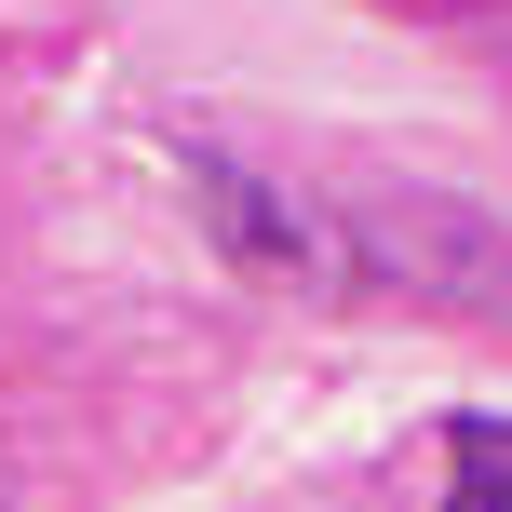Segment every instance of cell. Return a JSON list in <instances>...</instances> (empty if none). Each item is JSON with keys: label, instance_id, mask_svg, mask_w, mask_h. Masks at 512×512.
<instances>
[{"label": "cell", "instance_id": "cell-3", "mask_svg": "<svg viewBox=\"0 0 512 512\" xmlns=\"http://www.w3.org/2000/svg\"><path fill=\"white\" fill-rule=\"evenodd\" d=\"M445 486L472 512H512V418H445Z\"/></svg>", "mask_w": 512, "mask_h": 512}, {"label": "cell", "instance_id": "cell-2", "mask_svg": "<svg viewBox=\"0 0 512 512\" xmlns=\"http://www.w3.org/2000/svg\"><path fill=\"white\" fill-rule=\"evenodd\" d=\"M189 203H203V230L243 256V270H283V283H351V216H324L310 189H270L243 176V162H189Z\"/></svg>", "mask_w": 512, "mask_h": 512}, {"label": "cell", "instance_id": "cell-1", "mask_svg": "<svg viewBox=\"0 0 512 512\" xmlns=\"http://www.w3.org/2000/svg\"><path fill=\"white\" fill-rule=\"evenodd\" d=\"M351 283L364 297H432L472 310V324H512V243L445 189H391V203H351Z\"/></svg>", "mask_w": 512, "mask_h": 512}]
</instances>
